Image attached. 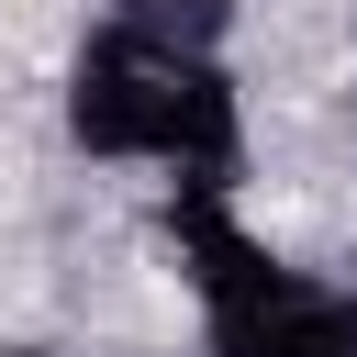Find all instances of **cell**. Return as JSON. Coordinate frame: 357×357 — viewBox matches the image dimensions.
Listing matches in <instances>:
<instances>
[{"mask_svg": "<svg viewBox=\"0 0 357 357\" xmlns=\"http://www.w3.org/2000/svg\"><path fill=\"white\" fill-rule=\"evenodd\" d=\"M56 123L89 167H145L167 190H234L245 178V89L212 45H167L134 22H89L67 78H56Z\"/></svg>", "mask_w": 357, "mask_h": 357, "instance_id": "obj_1", "label": "cell"}, {"mask_svg": "<svg viewBox=\"0 0 357 357\" xmlns=\"http://www.w3.org/2000/svg\"><path fill=\"white\" fill-rule=\"evenodd\" d=\"M167 257L201 357H357V279L279 257L234 212V190H167Z\"/></svg>", "mask_w": 357, "mask_h": 357, "instance_id": "obj_2", "label": "cell"}, {"mask_svg": "<svg viewBox=\"0 0 357 357\" xmlns=\"http://www.w3.org/2000/svg\"><path fill=\"white\" fill-rule=\"evenodd\" d=\"M112 22H134V33H167V45H212L223 56V33L245 22V0H100Z\"/></svg>", "mask_w": 357, "mask_h": 357, "instance_id": "obj_3", "label": "cell"}, {"mask_svg": "<svg viewBox=\"0 0 357 357\" xmlns=\"http://www.w3.org/2000/svg\"><path fill=\"white\" fill-rule=\"evenodd\" d=\"M0 357H67V346H0Z\"/></svg>", "mask_w": 357, "mask_h": 357, "instance_id": "obj_4", "label": "cell"}]
</instances>
